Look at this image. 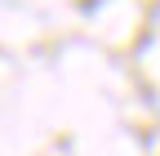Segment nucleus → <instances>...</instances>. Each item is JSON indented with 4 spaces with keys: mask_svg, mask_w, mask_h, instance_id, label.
Here are the masks:
<instances>
[]
</instances>
